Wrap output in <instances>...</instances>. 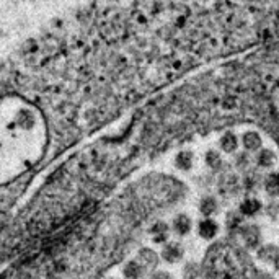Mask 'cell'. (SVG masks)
<instances>
[{"instance_id":"cell-1","label":"cell","mask_w":279,"mask_h":279,"mask_svg":"<svg viewBox=\"0 0 279 279\" xmlns=\"http://www.w3.org/2000/svg\"><path fill=\"white\" fill-rule=\"evenodd\" d=\"M243 239H245V242L250 247H257L260 242V230L255 225H250V227L243 230Z\"/></svg>"},{"instance_id":"cell-2","label":"cell","mask_w":279,"mask_h":279,"mask_svg":"<svg viewBox=\"0 0 279 279\" xmlns=\"http://www.w3.org/2000/svg\"><path fill=\"white\" fill-rule=\"evenodd\" d=\"M243 145H245V149L248 150H257L260 149L261 145V139L257 133H247L243 136Z\"/></svg>"},{"instance_id":"cell-3","label":"cell","mask_w":279,"mask_h":279,"mask_svg":"<svg viewBox=\"0 0 279 279\" xmlns=\"http://www.w3.org/2000/svg\"><path fill=\"white\" fill-rule=\"evenodd\" d=\"M216 232H217V225L212 222V221L201 222V225H199V234H201V237H204V239H212V237L216 235Z\"/></svg>"},{"instance_id":"cell-4","label":"cell","mask_w":279,"mask_h":279,"mask_svg":"<svg viewBox=\"0 0 279 279\" xmlns=\"http://www.w3.org/2000/svg\"><path fill=\"white\" fill-rule=\"evenodd\" d=\"M221 145H222V149L225 152H234L237 149V139H235V136L232 133H227L221 139Z\"/></svg>"},{"instance_id":"cell-5","label":"cell","mask_w":279,"mask_h":279,"mask_svg":"<svg viewBox=\"0 0 279 279\" xmlns=\"http://www.w3.org/2000/svg\"><path fill=\"white\" fill-rule=\"evenodd\" d=\"M258 209H260V203H258V201H255V199H247L245 203L242 204V212L245 216H252Z\"/></svg>"},{"instance_id":"cell-6","label":"cell","mask_w":279,"mask_h":279,"mask_svg":"<svg viewBox=\"0 0 279 279\" xmlns=\"http://www.w3.org/2000/svg\"><path fill=\"white\" fill-rule=\"evenodd\" d=\"M175 229L178 230L180 234H186L189 229H191V222H189V219L186 216H180L175 221Z\"/></svg>"},{"instance_id":"cell-7","label":"cell","mask_w":279,"mask_h":279,"mask_svg":"<svg viewBox=\"0 0 279 279\" xmlns=\"http://www.w3.org/2000/svg\"><path fill=\"white\" fill-rule=\"evenodd\" d=\"M258 163L261 167H271V165L275 163V153L270 150H263L258 157Z\"/></svg>"},{"instance_id":"cell-8","label":"cell","mask_w":279,"mask_h":279,"mask_svg":"<svg viewBox=\"0 0 279 279\" xmlns=\"http://www.w3.org/2000/svg\"><path fill=\"white\" fill-rule=\"evenodd\" d=\"M266 189H268L271 194L279 193V175L278 173H273L268 178V181H266Z\"/></svg>"},{"instance_id":"cell-9","label":"cell","mask_w":279,"mask_h":279,"mask_svg":"<svg viewBox=\"0 0 279 279\" xmlns=\"http://www.w3.org/2000/svg\"><path fill=\"white\" fill-rule=\"evenodd\" d=\"M163 257L168 261H175L176 258L181 257V248L178 245H170V247H167V250H165Z\"/></svg>"},{"instance_id":"cell-10","label":"cell","mask_w":279,"mask_h":279,"mask_svg":"<svg viewBox=\"0 0 279 279\" xmlns=\"http://www.w3.org/2000/svg\"><path fill=\"white\" fill-rule=\"evenodd\" d=\"M216 207H217V204L212 198H206L203 203H201V211H203L204 214H212V212L216 211Z\"/></svg>"},{"instance_id":"cell-11","label":"cell","mask_w":279,"mask_h":279,"mask_svg":"<svg viewBox=\"0 0 279 279\" xmlns=\"http://www.w3.org/2000/svg\"><path fill=\"white\" fill-rule=\"evenodd\" d=\"M176 163H178V167L183 168V170L189 168V167H191V153H180Z\"/></svg>"},{"instance_id":"cell-12","label":"cell","mask_w":279,"mask_h":279,"mask_svg":"<svg viewBox=\"0 0 279 279\" xmlns=\"http://www.w3.org/2000/svg\"><path fill=\"white\" fill-rule=\"evenodd\" d=\"M276 255H278L276 247H265L263 250L258 253V257L261 260H271L273 257H276Z\"/></svg>"},{"instance_id":"cell-13","label":"cell","mask_w":279,"mask_h":279,"mask_svg":"<svg viewBox=\"0 0 279 279\" xmlns=\"http://www.w3.org/2000/svg\"><path fill=\"white\" fill-rule=\"evenodd\" d=\"M207 162H209V165L212 168H216V167L221 165V157H219L217 153H214V152H209V155H207Z\"/></svg>"},{"instance_id":"cell-14","label":"cell","mask_w":279,"mask_h":279,"mask_svg":"<svg viewBox=\"0 0 279 279\" xmlns=\"http://www.w3.org/2000/svg\"><path fill=\"white\" fill-rule=\"evenodd\" d=\"M153 279H170V276H167L165 273H158V275L153 276Z\"/></svg>"},{"instance_id":"cell-15","label":"cell","mask_w":279,"mask_h":279,"mask_svg":"<svg viewBox=\"0 0 279 279\" xmlns=\"http://www.w3.org/2000/svg\"><path fill=\"white\" fill-rule=\"evenodd\" d=\"M276 268H278V271H279V257L276 258Z\"/></svg>"}]
</instances>
